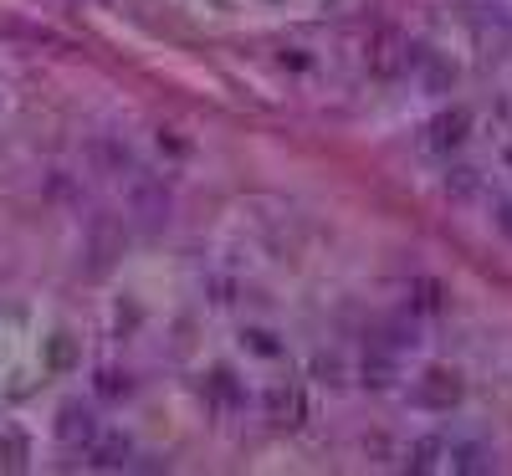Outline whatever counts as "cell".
<instances>
[{"label":"cell","mask_w":512,"mask_h":476,"mask_svg":"<svg viewBox=\"0 0 512 476\" xmlns=\"http://www.w3.org/2000/svg\"><path fill=\"white\" fill-rule=\"evenodd\" d=\"M98 436H103V425H98V410H93V405L67 400V405L57 410V441H62L67 451H88Z\"/></svg>","instance_id":"obj_1"},{"label":"cell","mask_w":512,"mask_h":476,"mask_svg":"<svg viewBox=\"0 0 512 476\" xmlns=\"http://www.w3.org/2000/svg\"><path fill=\"white\" fill-rule=\"evenodd\" d=\"M415 400L431 410H451L461 400V374L456 369H425V379L415 384Z\"/></svg>","instance_id":"obj_2"},{"label":"cell","mask_w":512,"mask_h":476,"mask_svg":"<svg viewBox=\"0 0 512 476\" xmlns=\"http://www.w3.org/2000/svg\"><path fill=\"white\" fill-rule=\"evenodd\" d=\"M441 471H497V451L482 441H446Z\"/></svg>","instance_id":"obj_3"},{"label":"cell","mask_w":512,"mask_h":476,"mask_svg":"<svg viewBox=\"0 0 512 476\" xmlns=\"http://www.w3.org/2000/svg\"><path fill=\"white\" fill-rule=\"evenodd\" d=\"M88 466L93 471H123V466H139V461H134V446H128L123 436H98L88 446Z\"/></svg>","instance_id":"obj_4"},{"label":"cell","mask_w":512,"mask_h":476,"mask_svg":"<svg viewBox=\"0 0 512 476\" xmlns=\"http://www.w3.org/2000/svg\"><path fill=\"white\" fill-rule=\"evenodd\" d=\"M267 415H272V425H297V420H303V395L287 389V384H277L267 395Z\"/></svg>","instance_id":"obj_5"},{"label":"cell","mask_w":512,"mask_h":476,"mask_svg":"<svg viewBox=\"0 0 512 476\" xmlns=\"http://www.w3.org/2000/svg\"><path fill=\"white\" fill-rule=\"evenodd\" d=\"M441 451H446V436H420V441H410L405 466L410 471H441Z\"/></svg>","instance_id":"obj_6"},{"label":"cell","mask_w":512,"mask_h":476,"mask_svg":"<svg viewBox=\"0 0 512 476\" xmlns=\"http://www.w3.org/2000/svg\"><path fill=\"white\" fill-rule=\"evenodd\" d=\"M26 461H31V441H26V430L6 425V430H0V466H6V471H21Z\"/></svg>","instance_id":"obj_7"},{"label":"cell","mask_w":512,"mask_h":476,"mask_svg":"<svg viewBox=\"0 0 512 476\" xmlns=\"http://www.w3.org/2000/svg\"><path fill=\"white\" fill-rule=\"evenodd\" d=\"M395 374H400V364H395V354L390 349H384V343H379V349L364 359V384H374V389H390L395 384Z\"/></svg>","instance_id":"obj_8"},{"label":"cell","mask_w":512,"mask_h":476,"mask_svg":"<svg viewBox=\"0 0 512 476\" xmlns=\"http://www.w3.org/2000/svg\"><path fill=\"white\" fill-rule=\"evenodd\" d=\"M241 343H246V349H251L256 359H277V354H282V343H277V333H272V328H246V338H241Z\"/></svg>","instance_id":"obj_9"}]
</instances>
